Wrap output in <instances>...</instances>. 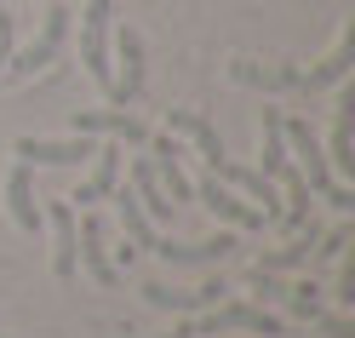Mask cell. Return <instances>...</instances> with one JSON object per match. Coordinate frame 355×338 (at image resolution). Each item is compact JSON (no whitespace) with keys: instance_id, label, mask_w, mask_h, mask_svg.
Returning a JSON list of instances; mask_svg holds the SVG:
<instances>
[{"instance_id":"cell-1","label":"cell","mask_w":355,"mask_h":338,"mask_svg":"<svg viewBox=\"0 0 355 338\" xmlns=\"http://www.w3.org/2000/svg\"><path fill=\"white\" fill-rule=\"evenodd\" d=\"M281 138H286V149L298 155V178L309 184V195H315V201H327L332 212H355V189L332 178L327 149H321V138H315V126H309V121H298V115H293V121L281 115Z\"/></svg>"},{"instance_id":"cell-2","label":"cell","mask_w":355,"mask_h":338,"mask_svg":"<svg viewBox=\"0 0 355 338\" xmlns=\"http://www.w3.org/2000/svg\"><path fill=\"white\" fill-rule=\"evenodd\" d=\"M195 338H218V332H263V338H286V321L270 315L263 304H241V298H224L201 310V321H189Z\"/></svg>"},{"instance_id":"cell-3","label":"cell","mask_w":355,"mask_h":338,"mask_svg":"<svg viewBox=\"0 0 355 338\" xmlns=\"http://www.w3.org/2000/svg\"><path fill=\"white\" fill-rule=\"evenodd\" d=\"M109 17H115V0H86L80 12V63L103 92H115V63H109Z\"/></svg>"},{"instance_id":"cell-4","label":"cell","mask_w":355,"mask_h":338,"mask_svg":"<svg viewBox=\"0 0 355 338\" xmlns=\"http://www.w3.org/2000/svg\"><path fill=\"white\" fill-rule=\"evenodd\" d=\"M69 6H46V24H40V35L29 40L17 58H6V69H0V81H29V75H40L46 63L63 52V40H69Z\"/></svg>"},{"instance_id":"cell-5","label":"cell","mask_w":355,"mask_h":338,"mask_svg":"<svg viewBox=\"0 0 355 338\" xmlns=\"http://www.w3.org/2000/svg\"><path fill=\"white\" fill-rule=\"evenodd\" d=\"M12 155L24 167H80V161H92L98 155V138H17Z\"/></svg>"},{"instance_id":"cell-6","label":"cell","mask_w":355,"mask_h":338,"mask_svg":"<svg viewBox=\"0 0 355 338\" xmlns=\"http://www.w3.org/2000/svg\"><path fill=\"white\" fill-rule=\"evenodd\" d=\"M69 132H80V138H115V144H149V126L138 115H126V109H75Z\"/></svg>"},{"instance_id":"cell-7","label":"cell","mask_w":355,"mask_h":338,"mask_svg":"<svg viewBox=\"0 0 355 338\" xmlns=\"http://www.w3.org/2000/svg\"><path fill=\"white\" fill-rule=\"evenodd\" d=\"M230 298V287L224 281H201V287H184V292H178V287H161V281H149L144 287V304L149 310H172V315H201V310H212V304H224Z\"/></svg>"},{"instance_id":"cell-8","label":"cell","mask_w":355,"mask_h":338,"mask_svg":"<svg viewBox=\"0 0 355 338\" xmlns=\"http://www.w3.org/2000/svg\"><path fill=\"white\" fill-rule=\"evenodd\" d=\"M230 246H235V235L218 230V235H207V241H155L149 253L161 258V264H172V269H207V264H224Z\"/></svg>"},{"instance_id":"cell-9","label":"cell","mask_w":355,"mask_h":338,"mask_svg":"<svg viewBox=\"0 0 355 338\" xmlns=\"http://www.w3.org/2000/svg\"><path fill=\"white\" fill-rule=\"evenodd\" d=\"M109 40H115V63H121L109 103H138V92H144V35L132 29V24H121Z\"/></svg>"},{"instance_id":"cell-10","label":"cell","mask_w":355,"mask_h":338,"mask_svg":"<svg viewBox=\"0 0 355 338\" xmlns=\"http://www.w3.org/2000/svg\"><path fill=\"white\" fill-rule=\"evenodd\" d=\"M195 201H201L212 218L235 223V230H270V223H263V212L252 207V201H241L235 189H224V184H218V178H201V184H195Z\"/></svg>"},{"instance_id":"cell-11","label":"cell","mask_w":355,"mask_h":338,"mask_svg":"<svg viewBox=\"0 0 355 338\" xmlns=\"http://www.w3.org/2000/svg\"><path fill=\"white\" fill-rule=\"evenodd\" d=\"M149 155H155V178H161V189L172 195V207L178 201H195V184H189V172H184V149H178L172 132H149Z\"/></svg>"},{"instance_id":"cell-12","label":"cell","mask_w":355,"mask_h":338,"mask_svg":"<svg viewBox=\"0 0 355 338\" xmlns=\"http://www.w3.org/2000/svg\"><path fill=\"white\" fill-rule=\"evenodd\" d=\"M75 269H86V281H92V287H115L121 281V269L109 264V253H103V230H98L92 212L75 223Z\"/></svg>"},{"instance_id":"cell-13","label":"cell","mask_w":355,"mask_h":338,"mask_svg":"<svg viewBox=\"0 0 355 338\" xmlns=\"http://www.w3.org/2000/svg\"><path fill=\"white\" fill-rule=\"evenodd\" d=\"M29 172H35V167H24V161L6 172V212H12V223H17L24 235H40V230H46V212L35 207V178H29Z\"/></svg>"},{"instance_id":"cell-14","label":"cell","mask_w":355,"mask_h":338,"mask_svg":"<svg viewBox=\"0 0 355 338\" xmlns=\"http://www.w3.org/2000/svg\"><path fill=\"white\" fill-rule=\"evenodd\" d=\"M46 223H52V276L58 281H75V201H52L46 207Z\"/></svg>"},{"instance_id":"cell-15","label":"cell","mask_w":355,"mask_h":338,"mask_svg":"<svg viewBox=\"0 0 355 338\" xmlns=\"http://www.w3.org/2000/svg\"><path fill=\"white\" fill-rule=\"evenodd\" d=\"M115 184H121V144H98V155H92V178L69 195V201H80V207H98V201H109L115 195Z\"/></svg>"},{"instance_id":"cell-16","label":"cell","mask_w":355,"mask_h":338,"mask_svg":"<svg viewBox=\"0 0 355 338\" xmlns=\"http://www.w3.org/2000/svg\"><path fill=\"white\" fill-rule=\"evenodd\" d=\"M315 241H321V230H315V218L304 223L298 235H286L275 253H263L252 269H270V276H286V269H298V264H315Z\"/></svg>"},{"instance_id":"cell-17","label":"cell","mask_w":355,"mask_h":338,"mask_svg":"<svg viewBox=\"0 0 355 338\" xmlns=\"http://www.w3.org/2000/svg\"><path fill=\"white\" fill-rule=\"evenodd\" d=\"M349 63H355V24H344V35H338V47H332V58L315 63V69L298 81V92H327V86H344Z\"/></svg>"},{"instance_id":"cell-18","label":"cell","mask_w":355,"mask_h":338,"mask_svg":"<svg viewBox=\"0 0 355 338\" xmlns=\"http://www.w3.org/2000/svg\"><path fill=\"white\" fill-rule=\"evenodd\" d=\"M230 75L241 86H263V92H298V81H304L293 63H247V58H235Z\"/></svg>"},{"instance_id":"cell-19","label":"cell","mask_w":355,"mask_h":338,"mask_svg":"<svg viewBox=\"0 0 355 338\" xmlns=\"http://www.w3.org/2000/svg\"><path fill=\"white\" fill-rule=\"evenodd\" d=\"M126 189L138 195V207H144V212H149L155 223H166V218L178 212V207H172V195L161 189V178H155V167L144 161V155H138V161H132V184H126Z\"/></svg>"},{"instance_id":"cell-20","label":"cell","mask_w":355,"mask_h":338,"mask_svg":"<svg viewBox=\"0 0 355 338\" xmlns=\"http://www.w3.org/2000/svg\"><path fill=\"white\" fill-rule=\"evenodd\" d=\"M109 201H115V212H121V230H126V241H132V253H138V246L149 253V246L161 241V235H155V218H149V212L138 207V195L115 184V195H109Z\"/></svg>"},{"instance_id":"cell-21","label":"cell","mask_w":355,"mask_h":338,"mask_svg":"<svg viewBox=\"0 0 355 338\" xmlns=\"http://www.w3.org/2000/svg\"><path fill=\"white\" fill-rule=\"evenodd\" d=\"M258 144H263V178H275L293 155H286V138H281V109H263V132H258Z\"/></svg>"},{"instance_id":"cell-22","label":"cell","mask_w":355,"mask_h":338,"mask_svg":"<svg viewBox=\"0 0 355 338\" xmlns=\"http://www.w3.org/2000/svg\"><path fill=\"white\" fill-rule=\"evenodd\" d=\"M281 304L293 310L298 321H315V315L327 310V298H321V287H315V281H293V287H286V298H281Z\"/></svg>"},{"instance_id":"cell-23","label":"cell","mask_w":355,"mask_h":338,"mask_svg":"<svg viewBox=\"0 0 355 338\" xmlns=\"http://www.w3.org/2000/svg\"><path fill=\"white\" fill-rule=\"evenodd\" d=\"M332 304H338V310H355V258H349V246L338 253V281H332Z\"/></svg>"},{"instance_id":"cell-24","label":"cell","mask_w":355,"mask_h":338,"mask_svg":"<svg viewBox=\"0 0 355 338\" xmlns=\"http://www.w3.org/2000/svg\"><path fill=\"white\" fill-rule=\"evenodd\" d=\"M309 327H315L321 338H355V321H349L344 310H338V315H332V310H321V315H315V321H309Z\"/></svg>"},{"instance_id":"cell-25","label":"cell","mask_w":355,"mask_h":338,"mask_svg":"<svg viewBox=\"0 0 355 338\" xmlns=\"http://www.w3.org/2000/svg\"><path fill=\"white\" fill-rule=\"evenodd\" d=\"M12 40H17V17L0 6V69H6V58H12Z\"/></svg>"},{"instance_id":"cell-26","label":"cell","mask_w":355,"mask_h":338,"mask_svg":"<svg viewBox=\"0 0 355 338\" xmlns=\"http://www.w3.org/2000/svg\"><path fill=\"white\" fill-rule=\"evenodd\" d=\"M344 246H349V223H338V230H332V235H327V241L315 246V253H321V258H338Z\"/></svg>"}]
</instances>
